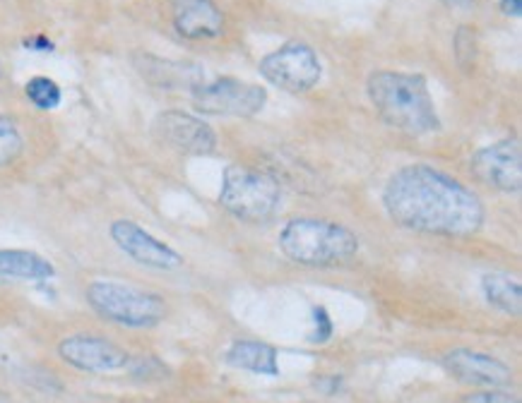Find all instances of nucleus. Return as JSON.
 Listing matches in <instances>:
<instances>
[{"label": "nucleus", "instance_id": "1", "mask_svg": "<svg viewBox=\"0 0 522 403\" xmlns=\"http://www.w3.org/2000/svg\"><path fill=\"white\" fill-rule=\"evenodd\" d=\"M383 209L393 223L426 236L472 238L486 222L482 197L428 164L395 171L383 188Z\"/></svg>", "mask_w": 522, "mask_h": 403}, {"label": "nucleus", "instance_id": "2", "mask_svg": "<svg viewBox=\"0 0 522 403\" xmlns=\"http://www.w3.org/2000/svg\"><path fill=\"white\" fill-rule=\"evenodd\" d=\"M366 92L378 116L393 130L421 137L441 127L434 96L421 75L378 70L366 82Z\"/></svg>", "mask_w": 522, "mask_h": 403}, {"label": "nucleus", "instance_id": "3", "mask_svg": "<svg viewBox=\"0 0 522 403\" xmlns=\"http://www.w3.org/2000/svg\"><path fill=\"white\" fill-rule=\"evenodd\" d=\"M281 254L298 267H338L359 253V236L345 223L322 216H294L277 238Z\"/></svg>", "mask_w": 522, "mask_h": 403}, {"label": "nucleus", "instance_id": "4", "mask_svg": "<svg viewBox=\"0 0 522 403\" xmlns=\"http://www.w3.org/2000/svg\"><path fill=\"white\" fill-rule=\"evenodd\" d=\"M217 202L239 222H270L281 206V182L260 168L229 164L222 173Z\"/></svg>", "mask_w": 522, "mask_h": 403}, {"label": "nucleus", "instance_id": "5", "mask_svg": "<svg viewBox=\"0 0 522 403\" xmlns=\"http://www.w3.org/2000/svg\"><path fill=\"white\" fill-rule=\"evenodd\" d=\"M87 302L102 319L128 329H152L167 317V302L159 293L137 286L97 278L87 286Z\"/></svg>", "mask_w": 522, "mask_h": 403}, {"label": "nucleus", "instance_id": "6", "mask_svg": "<svg viewBox=\"0 0 522 403\" xmlns=\"http://www.w3.org/2000/svg\"><path fill=\"white\" fill-rule=\"evenodd\" d=\"M260 75L290 94H304L321 82L322 65L314 48L304 41H290L273 53H267L260 65Z\"/></svg>", "mask_w": 522, "mask_h": 403}, {"label": "nucleus", "instance_id": "7", "mask_svg": "<svg viewBox=\"0 0 522 403\" xmlns=\"http://www.w3.org/2000/svg\"><path fill=\"white\" fill-rule=\"evenodd\" d=\"M195 111L205 116H229V118H250L265 109L267 92L250 82L236 77H219L215 82H200L191 92Z\"/></svg>", "mask_w": 522, "mask_h": 403}, {"label": "nucleus", "instance_id": "8", "mask_svg": "<svg viewBox=\"0 0 522 403\" xmlns=\"http://www.w3.org/2000/svg\"><path fill=\"white\" fill-rule=\"evenodd\" d=\"M469 173L489 190L515 195L522 190V147L518 140H501L477 149L469 158Z\"/></svg>", "mask_w": 522, "mask_h": 403}, {"label": "nucleus", "instance_id": "9", "mask_svg": "<svg viewBox=\"0 0 522 403\" xmlns=\"http://www.w3.org/2000/svg\"><path fill=\"white\" fill-rule=\"evenodd\" d=\"M154 140L185 157H209L217 151V133L184 111H164L152 123Z\"/></svg>", "mask_w": 522, "mask_h": 403}, {"label": "nucleus", "instance_id": "10", "mask_svg": "<svg viewBox=\"0 0 522 403\" xmlns=\"http://www.w3.org/2000/svg\"><path fill=\"white\" fill-rule=\"evenodd\" d=\"M58 356L75 370L106 375L121 372L130 365V353L118 343L94 336V334H73L58 343Z\"/></svg>", "mask_w": 522, "mask_h": 403}, {"label": "nucleus", "instance_id": "11", "mask_svg": "<svg viewBox=\"0 0 522 403\" xmlns=\"http://www.w3.org/2000/svg\"><path fill=\"white\" fill-rule=\"evenodd\" d=\"M109 233H111L113 246L143 267L171 271V269H178L184 264V254L176 253L174 247L167 246L164 240L152 236L150 230L143 229L140 223L130 222V219H116Z\"/></svg>", "mask_w": 522, "mask_h": 403}, {"label": "nucleus", "instance_id": "12", "mask_svg": "<svg viewBox=\"0 0 522 403\" xmlns=\"http://www.w3.org/2000/svg\"><path fill=\"white\" fill-rule=\"evenodd\" d=\"M443 367L460 384L482 389H506L513 382V370L491 353L472 348H453L443 356Z\"/></svg>", "mask_w": 522, "mask_h": 403}, {"label": "nucleus", "instance_id": "13", "mask_svg": "<svg viewBox=\"0 0 522 403\" xmlns=\"http://www.w3.org/2000/svg\"><path fill=\"white\" fill-rule=\"evenodd\" d=\"M171 20L184 39H217L224 32V15L215 0H171Z\"/></svg>", "mask_w": 522, "mask_h": 403}, {"label": "nucleus", "instance_id": "14", "mask_svg": "<svg viewBox=\"0 0 522 403\" xmlns=\"http://www.w3.org/2000/svg\"><path fill=\"white\" fill-rule=\"evenodd\" d=\"M224 358L226 363L236 367V370L265 375V377H277L280 375L277 348L265 343V341H233Z\"/></svg>", "mask_w": 522, "mask_h": 403}, {"label": "nucleus", "instance_id": "15", "mask_svg": "<svg viewBox=\"0 0 522 403\" xmlns=\"http://www.w3.org/2000/svg\"><path fill=\"white\" fill-rule=\"evenodd\" d=\"M56 277V267L44 254L32 250H8L0 247V278L17 281H49Z\"/></svg>", "mask_w": 522, "mask_h": 403}, {"label": "nucleus", "instance_id": "16", "mask_svg": "<svg viewBox=\"0 0 522 403\" xmlns=\"http://www.w3.org/2000/svg\"><path fill=\"white\" fill-rule=\"evenodd\" d=\"M137 70L143 72L152 85H157L161 89L188 87L193 92L202 82V72L198 70V65L171 63V60H159V58L152 56L140 58Z\"/></svg>", "mask_w": 522, "mask_h": 403}, {"label": "nucleus", "instance_id": "17", "mask_svg": "<svg viewBox=\"0 0 522 403\" xmlns=\"http://www.w3.org/2000/svg\"><path fill=\"white\" fill-rule=\"evenodd\" d=\"M482 293L489 305L510 317L522 312V286L520 281L503 271H491L482 277Z\"/></svg>", "mask_w": 522, "mask_h": 403}, {"label": "nucleus", "instance_id": "18", "mask_svg": "<svg viewBox=\"0 0 522 403\" xmlns=\"http://www.w3.org/2000/svg\"><path fill=\"white\" fill-rule=\"evenodd\" d=\"M25 94L41 111H53L61 103V99H63L61 87L51 77H32L27 82Z\"/></svg>", "mask_w": 522, "mask_h": 403}, {"label": "nucleus", "instance_id": "19", "mask_svg": "<svg viewBox=\"0 0 522 403\" xmlns=\"http://www.w3.org/2000/svg\"><path fill=\"white\" fill-rule=\"evenodd\" d=\"M22 149H25V140L17 130L15 120H10L8 116L0 113V168L17 161Z\"/></svg>", "mask_w": 522, "mask_h": 403}, {"label": "nucleus", "instance_id": "20", "mask_svg": "<svg viewBox=\"0 0 522 403\" xmlns=\"http://www.w3.org/2000/svg\"><path fill=\"white\" fill-rule=\"evenodd\" d=\"M460 403H520V399L508 389H479L462 396Z\"/></svg>", "mask_w": 522, "mask_h": 403}, {"label": "nucleus", "instance_id": "21", "mask_svg": "<svg viewBox=\"0 0 522 403\" xmlns=\"http://www.w3.org/2000/svg\"><path fill=\"white\" fill-rule=\"evenodd\" d=\"M474 32L472 27H460L458 36H455V56L462 68H469L474 63Z\"/></svg>", "mask_w": 522, "mask_h": 403}, {"label": "nucleus", "instance_id": "22", "mask_svg": "<svg viewBox=\"0 0 522 403\" xmlns=\"http://www.w3.org/2000/svg\"><path fill=\"white\" fill-rule=\"evenodd\" d=\"M314 319H315V332H314V341L318 343H325V341L332 336V322H330L328 312L322 308L314 310Z\"/></svg>", "mask_w": 522, "mask_h": 403}, {"label": "nucleus", "instance_id": "23", "mask_svg": "<svg viewBox=\"0 0 522 403\" xmlns=\"http://www.w3.org/2000/svg\"><path fill=\"white\" fill-rule=\"evenodd\" d=\"M501 10H503V15L520 17L522 15V0H501Z\"/></svg>", "mask_w": 522, "mask_h": 403}, {"label": "nucleus", "instance_id": "24", "mask_svg": "<svg viewBox=\"0 0 522 403\" xmlns=\"http://www.w3.org/2000/svg\"><path fill=\"white\" fill-rule=\"evenodd\" d=\"M441 3L450 10H467L474 5V0H441Z\"/></svg>", "mask_w": 522, "mask_h": 403}, {"label": "nucleus", "instance_id": "25", "mask_svg": "<svg viewBox=\"0 0 522 403\" xmlns=\"http://www.w3.org/2000/svg\"><path fill=\"white\" fill-rule=\"evenodd\" d=\"M27 46H34V51H51V41L37 36V39L27 41Z\"/></svg>", "mask_w": 522, "mask_h": 403}, {"label": "nucleus", "instance_id": "26", "mask_svg": "<svg viewBox=\"0 0 522 403\" xmlns=\"http://www.w3.org/2000/svg\"><path fill=\"white\" fill-rule=\"evenodd\" d=\"M5 85V72H3V65H0V89Z\"/></svg>", "mask_w": 522, "mask_h": 403}]
</instances>
